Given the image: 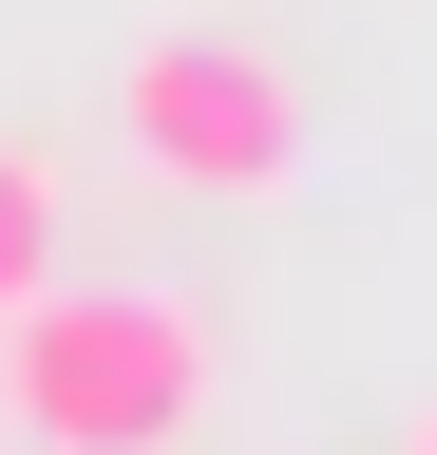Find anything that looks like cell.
Listing matches in <instances>:
<instances>
[{
    "label": "cell",
    "instance_id": "6da1fadb",
    "mask_svg": "<svg viewBox=\"0 0 437 455\" xmlns=\"http://www.w3.org/2000/svg\"><path fill=\"white\" fill-rule=\"evenodd\" d=\"M20 455H190L209 436V304L190 284H20L0 304Z\"/></svg>",
    "mask_w": 437,
    "mask_h": 455
},
{
    "label": "cell",
    "instance_id": "277c9868",
    "mask_svg": "<svg viewBox=\"0 0 437 455\" xmlns=\"http://www.w3.org/2000/svg\"><path fill=\"white\" fill-rule=\"evenodd\" d=\"M400 455H437V398H418V436H400Z\"/></svg>",
    "mask_w": 437,
    "mask_h": 455
},
{
    "label": "cell",
    "instance_id": "7a4b0ae2",
    "mask_svg": "<svg viewBox=\"0 0 437 455\" xmlns=\"http://www.w3.org/2000/svg\"><path fill=\"white\" fill-rule=\"evenodd\" d=\"M115 133H134V171H172V190H286L304 171V76L266 38H134L115 57Z\"/></svg>",
    "mask_w": 437,
    "mask_h": 455
},
{
    "label": "cell",
    "instance_id": "3957f363",
    "mask_svg": "<svg viewBox=\"0 0 437 455\" xmlns=\"http://www.w3.org/2000/svg\"><path fill=\"white\" fill-rule=\"evenodd\" d=\"M20 284H58V152L0 133V304H20Z\"/></svg>",
    "mask_w": 437,
    "mask_h": 455
}]
</instances>
